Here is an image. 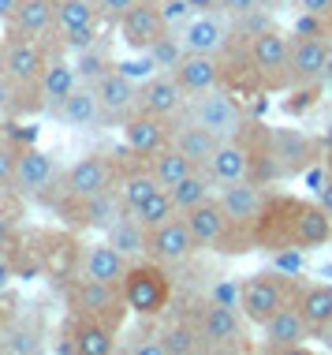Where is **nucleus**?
<instances>
[{
    "label": "nucleus",
    "instance_id": "obj_1",
    "mask_svg": "<svg viewBox=\"0 0 332 355\" xmlns=\"http://www.w3.org/2000/svg\"><path fill=\"white\" fill-rule=\"evenodd\" d=\"M250 239H254V251H265V254L288 251V247L317 251V247L332 243V217L317 198H299V195L269 191Z\"/></svg>",
    "mask_w": 332,
    "mask_h": 355
},
{
    "label": "nucleus",
    "instance_id": "obj_2",
    "mask_svg": "<svg viewBox=\"0 0 332 355\" xmlns=\"http://www.w3.org/2000/svg\"><path fill=\"white\" fill-rule=\"evenodd\" d=\"M120 288L131 314H138L146 322L160 318L168 311V303H172V277L165 273V262H157V258H142V262L131 258L127 277H123Z\"/></svg>",
    "mask_w": 332,
    "mask_h": 355
},
{
    "label": "nucleus",
    "instance_id": "obj_3",
    "mask_svg": "<svg viewBox=\"0 0 332 355\" xmlns=\"http://www.w3.org/2000/svg\"><path fill=\"white\" fill-rule=\"evenodd\" d=\"M295 288L299 281L291 273H280V270H261V273H250L239 281V311L250 325H261L273 318L277 311H284L291 300H295Z\"/></svg>",
    "mask_w": 332,
    "mask_h": 355
},
{
    "label": "nucleus",
    "instance_id": "obj_4",
    "mask_svg": "<svg viewBox=\"0 0 332 355\" xmlns=\"http://www.w3.org/2000/svg\"><path fill=\"white\" fill-rule=\"evenodd\" d=\"M183 116L202 123V128H210L216 139H228V135H239V128L250 120V109H246V101L235 90L213 86V90H202V94L187 98Z\"/></svg>",
    "mask_w": 332,
    "mask_h": 355
},
{
    "label": "nucleus",
    "instance_id": "obj_5",
    "mask_svg": "<svg viewBox=\"0 0 332 355\" xmlns=\"http://www.w3.org/2000/svg\"><path fill=\"white\" fill-rule=\"evenodd\" d=\"M243 311L232 303H216L205 295L202 306L194 311V329L202 340V352H246V329H243Z\"/></svg>",
    "mask_w": 332,
    "mask_h": 355
},
{
    "label": "nucleus",
    "instance_id": "obj_6",
    "mask_svg": "<svg viewBox=\"0 0 332 355\" xmlns=\"http://www.w3.org/2000/svg\"><path fill=\"white\" fill-rule=\"evenodd\" d=\"M250 60L258 68L265 94H288L291 90V34H284L280 26L261 31L246 42Z\"/></svg>",
    "mask_w": 332,
    "mask_h": 355
},
{
    "label": "nucleus",
    "instance_id": "obj_7",
    "mask_svg": "<svg viewBox=\"0 0 332 355\" xmlns=\"http://www.w3.org/2000/svg\"><path fill=\"white\" fill-rule=\"evenodd\" d=\"M68 300H71V311L90 314V318H101V322L116 325V329H120L123 314L131 311L127 300H123V288L120 284L93 281V277H82V273H79V281L71 284Z\"/></svg>",
    "mask_w": 332,
    "mask_h": 355
},
{
    "label": "nucleus",
    "instance_id": "obj_8",
    "mask_svg": "<svg viewBox=\"0 0 332 355\" xmlns=\"http://www.w3.org/2000/svg\"><path fill=\"white\" fill-rule=\"evenodd\" d=\"M198 251H202V247H198V239H194L183 214L168 217L165 225H157V228H146V254L157 258V262H165V266H179V262H187V258H194Z\"/></svg>",
    "mask_w": 332,
    "mask_h": 355
},
{
    "label": "nucleus",
    "instance_id": "obj_9",
    "mask_svg": "<svg viewBox=\"0 0 332 355\" xmlns=\"http://www.w3.org/2000/svg\"><path fill=\"white\" fill-rule=\"evenodd\" d=\"M265 198H269V187H261L258 180H235V184H221L216 187V202L224 206V214L232 217L235 228H243L246 236L254 232Z\"/></svg>",
    "mask_w": 332,
    "mask_h": 355
},
{
    "label": "nucleus",
    "instance_id": "obj_10",
    "mask_svg": "<svg viewBox=\"0 0 332 355\" xmlns=\"http://www.w3.org/2000/svg\"><path fill=\"white\" fill-rule=\"evenodd\" d=\"M273 150H277L288 180H295V176H306V172L321 161L325 139L306 135V131H295V128H273Z\"/></svg>",
    "mask_w": 332,
    "mask_h": 355
},
{
    "label": "nucleus",
    "instance_id": "obj_11",
    "mask_svg": "<svg viewBox=\"0 0 332 355\" xmlns=\"http://www.w3.org/2000/svg\"><path fill=\"white\" fill-rule=\"evenodd\" d=\"M187 98H191V94L179 86V79L172 71H154L149 79L138 83V112H149V116L172 120L183 112Z\"/></svg>",
    "mask_w": 332,
    "mask_h": 355
},
{
    "label": "nucleus",
    "instance_id": "obj_12",
    "mask_svg": "<svg viewBox=\"0 0 332 355\" xmlns=\"http://www.w3.org/2000/svg\"><path fill=\"white\" fill-rule=\"evenodd\" d=\"M176 34L183 37L187 53H221L224 45L232 42V15H224V12H194Z\"/></svg>",
    "mask_w": 332,
    "mask_h": 355
},
{
    "label": "nucleus",
    "instance_id": "obj_13",
    "mask_svg": "<svg viewBox=\"0 0 332 355\" xmlns=\"http://www.w3.org/2000/svg\"><path fill=\"white\" fill-rule=\"evenodd\" d=\"M109 187H116V165L101 153H86L64 172V195L68 198H90Z\"/></svg>",
    "mask_w": 332,
    "mask_h": 355
},
{
    "label": "nucleus",
    "instance_id": "obj_14",
    "mask_svg": "<svg viewBox=\"0 0 332 355\" xmlns=\"http://www.w3.org/2000/svg\"><path fill=\"white\" fill-rule=\"evenodd\" d=\"M116 26H120V37H123V45H127L131 53H146L160 34H168V23H165V15H160V4H154V0H138Z\"/></svg>",
    "mask_w": 332,
    "mask_h": 355
},
{
    "label": "nucleus",
    "instance_id": "obj_15",
    "mask_svg": "<svg viewBox=\"0 0 332 355\" xmlns=\"http://www.w3.org/2000/svg\"><path fill=\"white\" fill-rule=\"evenodd\" d=\"M123 142H127V150L135 153V157L149 161L157 150H165L168 142H172V120L149 116V112L135 109L127 120H123Z\"/></svg>",
    "mask_w": 332,
    "mask_h": 355
},
{
    "label": "nucleus",
    "instance_id": "obj_16",
    "mask_svg": "<svg viewBox=\"0 0 332 355\" xmlns=\"http://www.w3.org/2000/svg\"><path fill=\"white\" fill-rule=\"evenodd\" d=\"M310 337H314V329L299 314V306L288 303L261 325V352H302Z\"/></svg>",
    "mask_w": 332,
    "mask_h": 355
},
{
    "label": "nucleus",
    "instance_id": "obj_17",
    "mask_svg": "<svg viewBox=\"0 0 332 355\" xmlns=\"http://www.w3.org/2000/svg\"><path fill=\"white\" fill-rule=\"evenodd\" d=\"M45 53L34 37H12V42L0 49V71L8 75L15 86H37L42 79V68H45Z\"/></svg>",
    "mask_w": 332,
    "mask_h": 355
},
{
    "label": "nucleus",
    "instance_id": "obj_18",
    "mask_svg": "<svg viewBox=\"0 0 332 355\" xmlns=\"http://www.w3.org/2000/svg\"><path fill=\"white\" fill-rule=\"evenodd\" d=\"M329 56H332L329 34H325V37H302V34H291V86L321 83Z\"/></svg>",
    "mask_w": 332,
    "mask_h": 355
},
{
    "label": "nucleus",
    "instance_id": "obj_19",
    "mask_svg": "<svg viewBox=\"0 0 332 355\" xmlns=\"http://www.w3.org/2000/svg\"><path fill=\"white\" fill-rule=\"evenodd\" d=\"M93 90H98V101H101V109H105V120L123 123L138 109V83L131 79V75H123L120 68L101 75V79L93 83Z\"/></svg>",
    "mask_w": 332,
    "mask_h": 355
},
{
    "label": "nucleus",
    "instance_id": "obj_20",
    "mask_svg": "<svg viewBox=\"0 0 332 355\" xmlns=\"http://www.w3.org/2000/svg\"><path fill=\"white\" fill-rule=\"evenodd\" d=\"M172 75L187 94H202V90H213V86H224L221 53H183V60L176 64Z\"/></svg>",
    "mask_w": 332,
    "mask_h": 355
},
{
    "label": "nucleus",
    "instance_id": "obj_21",
    "mask_svg": "<svg viewBox=\"0 0 332 355\" xmlns=\"http://www.w3.org/2000/svg\"><path fill=\"white\" fill-rule=\"evenodd\" d=\"M216 184H235V180H250V146H246L243 135H228L216 142L210 165Z\"/></svg>",
    "mask_w": 332,
    "mask_h": 355
},
{
    "label": "nucleus",
    "instance_id": "obj_22",
    "mask_svg": "<svg viewBox=\"0 0 332 355\" xmlns=\"http://www.w3.org/2000/svg\"><path fill=\"white\" fill-rule=\"evenodd\" d=\"M53 176H56V161L49 157V153L37 150V146H19L12 187H19L23 195H37L42 187L53 184Z\"/></svg>",
    "mask_w": 332,
    "mask_h": 355
},
{
    "label": "nucleus",
    "instance_id": "obj_23",
    "mask_svg": "<svg viewBox=\"0 0 332 355\" xmlns=\"http://www.w3.org/2000/svg\"><path fill=\"white\" fill-rule=\"evenodd\" d=\"M71 202H75V225L93 228V232H105L120 214H127L116 187L101 191V195H90V198H71Z\"/></svg>",
    "mask_w": 332,
    "mask_h": 355
},
{
    "label": "nucleus",
    "instance_id": "obj_24",
    "mask_svg": "<svg viewBox=\"0 0 332 355\" xmlns=\"http://www.w3.org/2000/svg\"><path fill=\"white\" fill-rule=\"evenodd\" d=\"M68 329H71L75 344H79V355H112L116 352V325L71 311Z\"/></svg>",
    "mask_w": 332,
    "mask_h": 355
},
{
    "label": "nucleus",
    "instance_id": "obj_25",
    "mask_svg": "<svg viewBox=\"0 0 332 355\" xmlns=\"http://www.w3.org/2000/svg\"><path fill=\"white\" fill-rule=\"evenodd\" d=\"M299 314L306 318V325L314 329V337L332 322V281H299L295 300Z\"/></svg>",
    "mask_w": 332,
    "mask_h": 355
},
{
    "label": "nucleus",
    "instance_id": "obj_26",
    "mask_svg": "<svg viewBox=\"0 0 332 355\" xmlns=\"http://www.w3.org/2000/svg\"><path fill=\"white\" fill-rule=\"evenodd\" d=\"M56 116L68 123V128H98L105 120V109L98 101V90L90 83H79L68 98L56 105Z\"/></svg>",
    "mask_w": 332,
    "mask_h": 355
},
{
    "label": "nucleus",
    "instance_id": "obj_27",
    "mask_svg": "<svg viewBox=\"0 0 332 355\" xmlns=\"http://www.w3.org/2000/svg\"><path fill=\"white\" fill-rule=\"evenodd\" d=\"M127 266H131V258L123 254V251H116L109 239H101V243H90L86 254H82V277H93V281L123 284V277H127Z\"/></svg>",
    "mask_w": 332,
    "mask_h": 355
},
{
    "label": "nucleus",
    "instance_id": "obj_28",
    "mask_svg": "<svg viewBox=\"0 0 332 355\" xmlns=\"http://www.w3.org/2000/svg\"><path fill=\"white\" fill-rule=\"evenodd\" d=\"M216 142H221V139H216L210 128H202V123L187 120L183 112H179V123H172V146H176L179 153H187L194 165H210Z\"/></svg>",
    "mask_w": 332,
    "mask_h": 355
},
{
    "label": "nucleus",
    "instance_id": "obj_29",
    "mask_svg": "<svg viewBox=\"0 0 332 355\" xmlns=\"http://www.w3.org/2000/svg\"><path fill=\"white\" fill-rule=\"evenodd\" d=\"M12 31L15 37H37L56 23V0H19L12 12Z\"/></svg>",
    "mask_w": 332,
    "mask_h": 355
},
{
    "label": "nucleus",
    "instance_id": "obj_30",
    "mask_svg": "<svg viewBox=\"0 0 332 355\" xmlns=\"http://www.w3.org/2000/svg\"><path fill=\"white\" fill-rule=\"evenodd\" d=\"M116 191H120L123 206L138 209L146 198H154L157 191H165V187H160V180L154 176V168H149V161H146V165H135V168H127V172L116 168Z\"/></svg>",
    "mask_w": 332,
    "mask_h": 355
},
{
    "label": "nucleus",
    "instance_id": "obj_31",
    "mask_svg": "<svg viewBox=\"0 0 332 355\" xmlns=\"http://www.w3.org/2000/svg\"><path fill=\"white\" fill-rule=\"evenodd\" d=\"M79 86V71H75V64L68 60H49L42 68V79H37V94L45 98V105L49 109H56L68 94Z\"/></svg>",
    "mask_w": 332,
    "mask_h": 355
},
{
    "label": "nucleus",
    "instance_id": "obj_32",
    "mask_svg": "<svg viewBox=\"0 0 332 355\" xmlns=\"http://www.w3.org/2000/svg\"><path fill=\"white\" fill-rule=\"evenodd\" d=\"M216 180H213V172L205 168V165H198L191 176H183L176 187H168V195H172V202H176V209L179 214H187L191 206H198V202H205L210 195H216Z\"/></svg>",
    "mask_w": 332,
    "mask_h": 355
},
{
    "label": "nucleus",
    "instance_id": "obj_33",
    "mask_svg": "<svg viewBox=\"0 0 332 355\" xmlns=\"http://www.w3.org/2000/svg\"><path fill=\"white\" fill-rule=\"evenodd\" d=\"M105 239L116 247V251L127 254V258L146 254V225H142V220L131 214V209H127V214H120V217L105 228Z\"/></svg>",
    "mask_w": 332,
    "mask_h": 355
},
{
    "label": "nucleus",
    "instance_id": "obj_34",
    "mask_svg": "<svg viewBox=\"0 0 332 355\" xmlns=\"http://www.w3.org/2000/svg\"><path fill=\"white\" fill-rule=\"evenodd\" d=\"M149 168H154V176L160 180V187L168 191V187H176L183 176H191V172H194L198 165H194L191 157H187V153H179V150L172 146V142H168L165 150H157L154 157H149Z\"/></svg>",
    "mask_w": 332,
    "mask_h": 355
},
{
    "label": "nucleus",
    "instance_id": "obj_35",
    "mask_svg": "<svg viewBox=\"0 0 332 355\" xmlns=\"http://www.w3.org/2000/svg\"><path fill=\"white\" fill-rule=\"evenodd\" d=\"M98 0H56V26L60 34L79 31V26H98Z\"/></svg>",
    "mask_w": 332,
    "mask_h": 355
},
{
    "label": "nucleus",
    "instance_id": "obj_36",
    "mask_svg": "<svg viewBox=\"0 0 332 355\" xmlns=\"http://www.w3.org/2000/svg\"><path fill=\"white\" fill-rule=\"evenodd\" d=\"M160 344H165V355H194V352H202V340H198L194 318L165 325V329H160Z\"/></svg>",
    "mask_w": 332,
    "mask_h": 355
},
{
    "label": "nucleus",
    "instance_id": "obj_37",
    "mask_svg": "<svg viewBox=\"0 0 332 355\" xmlns=\"http://www.w3.org/2000/svg\"><path fill=\"white\" fill-rule=\"evenodd\" d=\"M149 60H154V68L157 71H176V64L183 60V37H179L176 31H168V34H160L154 45H149Z\"/></svg>",
    "mask_w": 332,
    "mask_h": 355
},
{
    "label": "nucleus",
    "instance_id": "obj_38",
    "mask_svg": "<svg viewBox=\"0 0 332 355\" xmlns=\"http://www.w3.org/2000/svg\"><path fill=\"white\" fill-rule=\"evenodd\" d=\"M116 64H112V56L101 49V45H93V49H82L79 56H75V71H79V83H98L101 75H109Z\"/></svg>",
    "mask_w": 332,
    "mask_h": 355
},
{
    "label": "nucleus",
    "instance_id": "obj_39",
    "mask_svg": "<svg viewBox=\"0 0 332 355\" xmlns=\"http://www.w3.org/2000/svg\"><path fill=\"white\" fill-rule=\"evenodd\" d=\"M321 94H325V83H302V86H291L288 98L280 101V109L288 112V116H306V112L321 101Z\"/></svg>",
    "mask_w": 332,
    "mask_h": 355
},
{
    "label": "nucleus",
    "instance_id": "obj_40",
    "mask_svg": "<svg viewBox=\"0 0 332 355\" xmlns=\"http://www.w3.org/2000/svg\"><path fill=\"white\" fill-rule=\"evenodd\" d=\"M131 214H135L146 228H157V225H165L168 217H176L179 209H176V202H172V195H168V191H157L154 198H146V202H142L138 209H131Z\"/></svg>",
    "mask_w": 332,
    "mask_h": 355
},
{
    "label": "nucleus",
    "instance_id": "obj_41",
    "mask_svg": "<svg viewBox=\"0 0 332 355\" xmlns=\"http://www.w3.org/2000/svg\"><path fill=\"white\" fill-rule=\"evenodd\" d=\"M37 348H42V340H37L34 329H12L4 340H0V352H8V355H30Z\"/></svg>",
    "mask_w": 332,
    "mask_h": 355
},
{
    "label": "nucleus",
    "instance_id": "obj_42",
    "mask_svg": "<svg viewBox=\"0 0 332 355\" xmlns=\"http://www.w3.org/2000/svg\"><path fill=\"white\" fill-rule=\"evenodd\" d=\"M291 34H302V37H325V34H329V19H325V15H314V12H302V8H299Z\"/></svg>",
    "mask_w": 332,
    "mask_h": 355
},
{
    "label": "nucleus",
    "instance_id": "obj_43",
    "mask_svg": "<svg viewBox=\"0 0 332 355\" xmlns=\"http://www.w3.org/2000/svg\"><path fill=\"white\" fill-rule=\"evenodd\" d=\"M160 15H165L168 31H179V26L194 15V4L191 0H160Z\"/></svg>",
    "mask_w": 332,
    "mask_h": 355
},
{
    "label": "nucleus",
    "instance_id": "obj_44",
    "mask_svg": "<svg viewBox=\"0 0 332 355\" xmlns=\"http://www.w3.org/2000/svg\"><path fill=\"white\" fill-rule=\"evenodd\" d=\"M302 266H306V251H302V247H288V251H277V254H273V270H280V273L299 277Z\"/></svg>",
    "mask_w": 332,
    "mask_h": 355
},
{
    "label": "nucleus",
    "instance_id": "obj_45",
    "mask_svg": "<svg viewBox=\"0 0 332 355\" xmlns=\"http://www.w3.org/2000/svg\"><path fill=\"white\" fill-rule=\"evenodd\" d=\"M64 45H68L71 53L93 49V45H98V26H79V31H68V34H64Z\"/></svg>",
    "mask_w": 332,
    "mask_h": 355
},
{
    "label": "nucleus",
    "instance_id": "obj_46",
    "mask_svg": "<svg viewBox=\"0 0 332 355\" xmlns=\"http://www.w3.org/2000/svg\"><path fill=\"white\" fill-rule=\"evenodd\" d=\"M135 4L138 0H98V12H101V19H109V23H120Z\"/></svg>",
    "mask_w": 332,
    "mask_h": 355
},
{
    "label": "nucleus",
    "instance_id": "obj_47",
    "mask_svg": "<svg viewBox=\"0 0 332 355\" xmlns=\"http://www.w3.org/2000/svg\"><path fill=\"white\" fill-rule=\"evenodd\" d=\"M258 8H269V0H221V12L232 15V19L250 15V12H258Z\"/></svg>",
    "mask_w": 332,
    "mask_h": 355
},
{
    "label": "nucleus",
    "instance_id": "obj_48",
    "mask_svg": "<svg viewBox=\"0 0 332 355\" xmlns=\"http://www.w3.org/2000/svg\"><path fill=\"white\" fill-rule=\"evenodd\" d=\"M210 300L239 306V281H221V284H213V288H210Z\"/></svg>",
    "mask_w": 332,
    "mask_h": 355
},
{
    "label": "nucleus",
    "instance_id": "obj_49",
    "mask_svg": "<svg viewBox=\"0 0 332 355\" xmlns=\"http://www.w3.org/2000/svg\"><path fill=\"white\" fill-rule=\"evenodd\" d=\"M15 157H19V150L8 146V142H0V184H12V176H15Z\"/></svg>",
    "mask_w": 332,
    "mask_h": 355
},
{
    "label": "nucleus",
    "instance_id": "obj_50",
    "mask_svg": "<svg viewBox=\"0 0 332 355\" xmlns=\"http://www.w3.org/2000/svg\"><path fill=\"white\" fill-rule=\"evenodd\" d=\"M12 109H15V83L0 71V120H4Z\"/></svg>",
    "mask_w": 332,
    "mask_h": 355
},
{
    "label": "nucleus",
    "instance_id": "obj_51",
    "mask_svg": "<svg viewBox=\"0 0 332 355\" xmlns=\"http://www.w3.org/2000/svg\"><path fill=\"white\" fill-rule=\"evenodd\" d=\"M302 12H314V15H325L332 19V0H295Z\"/></svg>",
    "mask_w": 332,
    "mask_h": 355
},
{
    "label": "nucleus",
    "instance_id": "obj_52",
    "mask_svg": "<svg viewBox=\"0 0 332 355\" xmlns=\"http://www.w3.org/2000/svg\"><path fill=\"white\" fill-rule=\"evenodd\" d=\"M317 202L329 209V217H332V172H325V180H321V187H317Z\"/></svg>",
    "mask_w": 332,
    "mask_h": 355
},
{
    "label": "nucleus",
    "instance_id": "obj_53",
    "mask_svg": "<svg viewBox=\"0 0 332 355\" xmlns=\"http://www.w3.org/2000/svg\"><path fill=\"white\" fill-rule=\"evenodd\" d=\"M12 277H15V270H12V262H8L4 254H0V292H4L8 284H12Z\"/></svg>",
    "mask_w": 332,
    "mask_h": 355
},
{
    "label": "nucleus",
    "instance_id": "obj_54",
    "mask_svg": "<svg viewBox=\"0 0 332 355\" xmlns=\"http://www.w3.org/2000/svg\"><path fill=\"white\" fill-rule=\"evenodd\" d=\"M317 344H321V348H325V352H332V322H329L325 329L317 333Z\"/></svg>",
    "mask_w": 332,
    "mask_h": 355
},
{
    "label": "nucleus",
    "instance_id": "obj_55",
    "mask_svg": "<svg viewBox=\"0 0 332 355\" xmlns=\"http://www.w3.org/2000/svg\"><path fill=\"white\" fill-rule=\"evenodd\" d=\"M15 4H19V0H0V19H12Z\"/></svg>",
    "mask_w": 332,
    "mask_h": 355
},
{
    "label": "nucleus",
    "instance_id": "obj_56",
    "mask_svg": "<svg viewBox=\"0 0 332 355\" xmlns=\"http://www.w3.org/2000/svg\"><path fill=\"white\" fill-rule=\"evenodd\" d=\"M321 165L332 172V139H325V153H321Z\"/></svg>",
    "mask_w": 332,
    "mask_h": 355
},
{
    "label": "nucleus",
    "instance_id": "obj_57",
    "mask_svg": "<svg viewBox=\"0 0 332 355\" xmlns=\"http://www.w3.org/2000/svg\"><path fill=\"white\" fill-rule=\"evenodd\" d=\"M321 83H325V90H332V56H329V64H325V75H321Z\"/></svg>",
    "mask_w": 332,
    "mask_h": 355
},
{
    "label": "nucleus",
    "instance_id": "obj_58",
    "mask_svg": "<svg viewBox=\"0 0 332 355\" xmlns=\"http://www.w3.org/2000/svg\"><path fill=\"white\" fill-rule=\"evenodd\" d=\"M329 42H332V19H329Z\"/></svg>",
    "mask_w": 332,
    "mask_h": 355
},
{
    "label": "nucleus",
    "instance_id": "obj_59",
    "mask_svg": "<svg viewBox=\"0 0 332 355\" xmlns=\"http://www.w3.org/2000/svg\"><path fill=\"white\" fill-rule=\"evenodd\" d=\"M154 4H160V0H154Z\"/></svg>",
    "mask_w": 332,
    "mask_h": 355
}]
</instances>
